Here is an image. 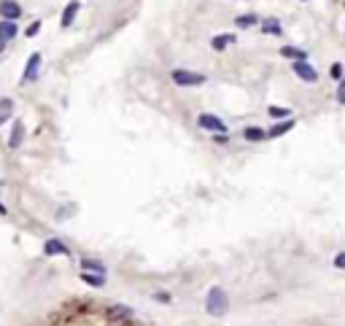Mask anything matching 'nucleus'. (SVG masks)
<instances>
[{"instance_id": "2eb2a0df", "label": "nucleus", "mask_w": 345, "mask_h": 326, "mask_svg": "<svg viewBox=\"0 0 345 326\" xmlns=\"http://www.w3.org/2000/svg\"><path fill=\"white\" fill-rule=\"evenodd\" d=\"M81 280L86 286H92V289H103V286H105V275H103V272H97V275H92V272H81Z\"/></svg>"}, {"instance_id": "4468645a", "label": "nucleus", "mask_w": 345, "mask_h": 326, "mask_svg": "<svg viewBox=\"0 0 345 326\" xmlns=\"http://www.w3.org/2000/svg\"><path fill=\"white\" fill-rule=\"evenodd\" d=\"M262 33L264 35H283V27L278 19H264L262 22Z\"/></svg>"}, {"instance_id": "20e7f679", "label": "nucleus", "mask_w": 345, "mask_h": 326, "mask_svg": "<svg viewBox=\"0 0 345 326\" xmlns=\"http://www.w3.org/2000/svg\"><path fill=\"white\" fill-rule=\"evenodd\" d=\"M294 76L305 84H315L318 81V70L313 65H308L305 60H294Z\"/></svg>"}, {"instance_id": "4be33fe9", "label": "nucleus", "mask_w": 345, "mask_h": 326, "mask_svg": "<svg viewBox=\"0 0 345 326\" xmlns=\"http://www.w3.org/2000/svg\"><path fill=\"white\" fill-rule=\"evenodd\" d=\"M337 102L345 105V76L340 78V84H337Z\"/></svg>"}, {"instance_id": "ddd939ff", "label": "nucleus", "mask_w": 345, "mask_h": 326, "mask_svg": "<svg viewBox=\"0 0 345 326\" xmlns=\"http://www.w3.org/2000/svg\"><path fill=\"white\" fill-rule=\"evenodd\" d=\"M14 113V100L11 97H0V124H5Z\"/></svg>"}, {"instance_id": "dca6fc26", "label": "nucleus", "mask_w": 345, "mask_h": 326, "mask_svg": "<svg viewBox=\"0 0 345 326\" xmlns=\"http://www.w3.org/2000/svg\"><path fill=\"white\" fill-rule=\"evenodd\" d=\"M243 138L248 140V143H259V140L267 138V132H264L262 127H245V130H243Z\"/></svg>"}, {"instance_id": "f8f14e48", "label": "nucleus", "mask_w": 345, "mask_h": 326, "mask_svg": "<svg viewBox=\"0 0 345 326\" xmlns=\"http://www.w3.org/2000/svg\"><path fill=\"white\" fill-rule=\"evenodd\" d=\"M16 25H14V19H0V43H5V41H11V38L16 35Z\"/></svg>"}, {"instance_id": "1a4fd4ad", "label": "nucleus", "mask_w": 345, "mask_h": 326, "mask_svg": "<svg viewBox=\"0 0 345 326\" xmlns=\"http://www.w3.org/2000/svg\"><path fill=\"white\" fill-rule=\"evenodd\" d=\"M78 8H81V3H78V0H70V3L65 5V11H62V27H70V25H73V19H76Z\"/></svg>"}, {"instance_id": "6ab92c4d", "label": "nucleus", "mask_w": 345, "mask_h": 326, "mask_svg": "<svg viewBox=\"0 0 345 326\" xmlns=\"http://www.w3.org/2000/svg\"><path fill=\"white\" fill-rule=\"evenodd\" d=\"M81 267H84V270H95V272H103V275H105V264H103V261H95V259H81Z\"/></svg>"}, {"instance_id": "f3484780", "label": "nucleus", "mask_w": 345, "mask_h": 326, "mask_svg": "<svg viewBox=\"0 0 345 326\" xmlns=\"http://www.w3.org/2000/svg\"><path fill=\"white\" fill-rule=\"evenodd\" d=\"M229 43H235V35H229V33H221V35H216L213 41H210V46H213L216 51H224Z\"/></svg>"}, {"instance_id": "9b49d317", "label": "nucleus", "mask_w": 345, "mask_h": 326, "mask_svg": "<svg viewBox=\"0 0 345 326\" xmlns=\"http://www.w3.org/2000/svg\"><path fill=\"white\" fill-rule=\"evenodd\" d=\"M289 130H294V119H283V122H278L275 127H270V132H267V138H280V135H286Z\"/></svg>"}, {"instance_id": "0eeeda50", "label": "nucleus", "mask_w": 345, "mask_h": 326, "mask_svg": "<svg viewBox=\"0 0 345 326\" xmlns=\"http://www.w3.org/2000/svg\"><path fill=\"white\" fill-rule=\"evenodd\" d=\"M43 254L46 256H70V248H68L62 240H46V243H43Z\"/></svg>"}, {"instance_id": "39448f33", "label": "nucleus", "mask_w": 345, "mask_h": 326, "mask_svg": "<svg viewBox=\"0 0 345 326\" xmlns=\"http://www.w3.org/2000/svg\"><path fill=\"white\" fill-rule=\"evenodd\" d=\"M41 65H43V57L41 54H33L30 60H27V65H25V73H22V84L35 81L38 73H41Z\"/></svg>"}, {"instance_id": "f257e3e1", "label": "nucleus", "mask_w": 345, "mask_h": 326, "mask_svg": "<svg viewBox=\"0 0 345 326\" xmlns=\"http://www.w3.org/2000/svg\"><path fill=\"white\" fill-rule=\"evenodd\" d=\"M227 307H229L227 291L218 289V286H213V289L208 291V299H205V310H208V316L221 318V316H227Z\"/></svg>"}, {"instance_id": "423d86ee", "label": "nucleus", "mask_w": 345, "mask_h": 326, "mask_svg": "<svg viewBox=\"0 0 345 326\" xmlns=\"http://www.w3.org/2000/svg\"><path fill=\"white\" fill-rule=\"evenodd\" d=\"M22 140H25V122H22V119H14V124H11V135H8V146L19 148Z\"/></svg>"}, {"instance_id": "6e6552de", "label": "nucleus", "mask_w": 345, "mask_h": 326, "mask_svg": "<svg viewBox=\"0 0 345 326\" xmlns=\"http://www.w3.org/2000/svg\"><path fill=\"white\" fill-rule=\"evenodd\" d=\"M0 16H3V19H19L22 16V5L16 3V0H3V3H0Z\"/></svg>"}, {"instance_id": "a878e982", "label": "nucleus", "mask_w": 345, "mask_h": 326, "mask_svg": "<svg viewBox=\"0 0 345 326\" xmlns=\"http://www.w3.org/2000/svg\"><path fill=\"white\" fill-rule=\"evenodd\" d=\"M154 299H157V302H170V294H168V291H157Z\"/></svg>"}, {"instance_id": "412c9836", "label": "nucleus", "mask_w": 345, "mask_h": 326, "mask_svg": "<svg viewBox=\"0 0 345 326\" xmlns=\"http://www.w3.org/2000/svg\"><path fill=\"white\" fill-rule=\"evenodd\" d=\"M256 22H259V16L256 14H248V16H238V27H254L256 25Z\"/></svg>"}, {"instance_id": "a211bd4d", "label": "nucleus", "mask_w": 345, "mask_h": 326, "mask_svg": "<svg viewBox=\"0 0 345 326\" xmlns=\"http://www.w3.org/2000/svg\"><path fill=\"white\" fill-rule=\"evenodd\" d=\"M280 57H286V60H305V57H308V51L297 49V46H283V49H280Z\"/></svg>"}, {"instance_id": "bb28decb", "label": "nucleus", "mask_w": 345, "mask_h": 326, "mask_svg": "<svg viewBox=\"0 0 345 326\" xmlns=\"http://www.w3.org/2000/svg\"><path fill=\"white\" fill-rule=\"evenodd\" d=\"M0 213H5V208H3V202H0Z\"/></svg>"}, {"instance_id": "aec40b11", "label": "nucleus", "mask_w": 345, "mask_h": 326, "mask_svg": "<svg viewBox=\"0 0 345 326\" xmlns=\"http://www.w3.org/2000/svg\"><path fill=\"white\" fill-rule=\"evenodd\" d=\"M267 113H270L273 119H289V116H291L289 108H278V105H270V108H267Z\"/></svg>"}, {"instance_id": "f03ea898", "label": "nucleus", "mask_w": 345, "mask_h": 326, "mask_svg": "<svg viewBox=\"0 0 345 326\" xmlns=\"http://www.w3.org/2000/svg\"><path fill=\"white\" fill-rule=\"evenodd\" d=\"M170 78L175 87H203L205 84V76L203 73H194V70H172Z\"/></svg>"}, {"instance_id": "9d476101", "label": "nucleus", "mask_w": 345, "mask_h": 326, "mask_svg": "<svg viewBox=\"0 0 345 326\" xmlns=\"http://www.w3.org/2000/svg\"><path fill=\"white\" fill-rule=\"evenodd\" d=\"M130 316H132V310H130V307H122V305H119V307H108V310H105L108 321H130Z\"/></svg>"}, {"instance_id": "7ed1b4c3", "label": "nucleus", "mask_w": 345, "mask_h": 326, "mask_svg": "<svg viewBox=\"0 0 345 326\" xmlns=\"http://www.w3.org/2000/svg\"><path fill=\"white\" fill-rule=\"evenodd\" d=\"M197 127L205 130V132H229L227 122H221L216 113H200V116H197Z\"/></svg>"}, {"instance_id": "393cba45", "label": "nucleus", "mask_w": 345, "mask_h": 326, "mask_svg": "<svg viewBox=\"0 0 345 326\" xmlns=\"http://www.w3.org/2000/svg\"><path fill=\"white\" fill-rule=\"evenodd\" d=\"M335 267H337V270H345V254H337L335 256Z\"/></svg>"}, {"instance_id": "5701e85b", "label": "nucleus", "mask_w": 345, "mask_h": 326, "mask_svg": "<svg viewBox=\"0 0 345 326\" xmlns=\"http://www.w3.org/2000/svg\"><path fill=\"white\" fill-rule=\"evenodd\" d=\"M329 76H332V78H337V81L343 78V65H340V62H335V65L329 67Z\"/></svg>"}, {"instance_id": "b1692460", "label": "nucleus", "mask_w": 345, "mask_h": 326, "mask_svg": "<svg viewBox=\"0 0 345 326\" xmlns=\"http://www.w3.org/2000/svg\"><path fill=\"white\" fill-rule=\"evenodd\" d=\"M38 30H41V22H33V25L27 27V38H35V35H38Z\"/></svg>"}]
</instances>
